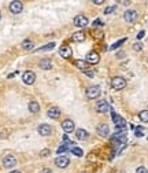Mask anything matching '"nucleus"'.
<instances>
[{"mask_svg":"<svg viewBox=\"0 0 148 173\" xmlns=\"http://www.w3.org/2000/svg\"><path fill=\"white\" fill-rule=\"evenodd\" d=\"M111 86L114 89H117V91H121V89H123L126 86V80L123 77H121V76H117V77H114L111 80Z\"/></svg>","mask_w":148,"mask_h":173,"instance_id":"1","label":"nucleus"},{"mask_svg":"<svg viewBox=\"0 0 148 173\" xmlns=\"http://www.w3.org/2000/svg\"><path fill=\"white\" fill-rule=\"evenodd\" d=\"M100 86H98V85H92V86H89V88L87 89V98L88 99H98L99 96H100Z\"/></svg>","mask_w":148,"mask_h":173,"instance_id":"2","label":"nucleus"},{"mask_svg":"<svg viewBox=\"0 0 148 173\" xmlns=\"http://www.w3.org/2000/svg\"><path fill=\"white\" fill-rule=\"evenodd\" d=\"M111 114H112V121H114V124H115V129H125L126 121L123 120L121 116H118L117 113H114L112 110H111Z\"/></svg>","mask_w":148,"mask_h":173,"instance_id":"3","label":"nucleus"},{"mask_svg":"<svg viewBox=\"0 0 148 173\" xmlns=\"http://www.w3.org/2000/svg\"><path fill=\"white\" fill-rule=\"evenodd\" d=\"M99 61H100V57H99V54L95 52V51L88 52L87 57H85V62H87L88 65H96V63H99Z\"/></svg>","mask_w":148,"mask_h":173,"instance_id":"4","label":"nucleus"},{"mask_svg":"<svg viewBox=\"0 0 148 173\" xmlns=\"http://www.w3.org/2000/svg\"><path fill=\"white\" fill-rule=\"evenodd\" d=\"M69 164H70V160H69L66 155H59L58 158H55V165H56L58 168H60V169L67 168Z\"/></svg>","mask_w":148,"mask_h":173,"instance_id":"5","label":"nucleus"},{"mask_svg":"<svg viewBox=\"0 0 148 173\" xmlns=\"http://www.w3.org/2000/svg\"><path fill=\"white\" fill-rule=\"evenodd\" d=\"M22 81L25 82L26 85H32L34 81H36V74L33 72H25L22 74Z\"/></svg>","mask_w":148,"mask_h":173,"instance_id":"6","label":"nucleus"},{"mask_svg":"<svg viewBox=\"0 0 148 173\" xmlns=\"http://www.w3.org/2000/svg\"><path fill=\"white\" fill-rule=\"evenodd\" d=\"M95 109H96V111H98V113H107L108 110H111V109H110L108 102H106V100H99V102L96 103Z\"/></svg>","mask_w":148,"mask_h":173,"instance_id":"7","label":"nucleus"},{"mask_svg":"<svg viewBox=\"0 0 148 173\" xmlns=\"http://www.w3.org/2000/svg\"><path fill=\"white\" fill-rule=\"evenodd\" d=\"M15 164H17V160H15L14 155H6V157L3 158V166L7 168V169L14 168V166H15Z\"/></svg>","mask_w":148,"mask_h":173,"instance_id":"8","label":"nucleus"},{"mask_svg":"<svg viewBox=\"0 0 148 173\" xmlns=\"http://www.w3.org/2000/svg\"><path fill=\"white\" fill-rule=\"evenodd\" d=\"M137 17H139V14H137V11H135V10H128V11H125V14H123V19L129 23L135 22L137 19Z\"/></svg>","mask_w":148,"mask_h":173,"instance_id":"9","label":"nucleus"},{"mask_svg":"<svg viewBox=\"0 0 148 173\" xmlns=\"http://www.w3.org/2000/svg\"><path fill=\"white\" fill-rule=\"evenodd\" d=\"M23 10L22 2H11L10 3V11L12 14H19Z\"/></svg>","mask_w":148,"mask_h":173,"instance_id":"10","label":"nucleus"},{"mask_svg":"<svg viewBox=\"0 0 148 173\" xmlns=\"http://www.w3.org/2000/svg\"><path fill=\"white\" fill-rule=\"evenodd\" d=\"M37 131H39V133L41 136H50L52 133V128H51V125H48V124H41Z\"/></svg>","mask_w":148,"mask_h":173,"instance_id":"11","label":"nucleus"},{"mask_svg":"<svg viewBox=\"0 0 148 173\" xmlns=\"http://www.w3.org/2000/svg\"><path fill=\"white\" fill-rule=\"evenodd\" d=\"M74 25L78 27H84L88 25V18L85 15H77L74 18Z\"/></svg>","mask_w":148,"mask_h":173,"instance_id":"12","label":"nucleus"},{"mask_svg":"<svg viewBox=\"0 0 148 173\" xmlns=\"http://www.w3.org/2000/svg\"><path fill=\"white\" fill-rule=\"evenodd\" d=\"M62 128H63V131L66 133H70V132H73V131H74L75 125H74V122L71 120H64L63 122H62Z\"/></svg>","mask_w":148,"mask_h":173,"instance_id":"13","label":"nucleus"},{"mask_svg":"<svg viewBox=\"0 0 148 173\" xmlns=\"http://www.w3.org/2000/svg\"><path fill=\"white\" fill-rule=\"evenodd\" d=\"M47 116L50 117V118H52V120H56V118H59V116H60V110H59V107H50L48 109V111H47Z\"/></svg>","mask_w":148,"mask_h":173,"instance_id":"14","label":"nucleus"},{"mask_svg":"<svg viewBox=\"0 0 148 173\" xmlns=\"http://www.w3.org/2000/svg\"><path fill=\"white\" fill-rule=\"evenodd\" d=\"M98 133L102 137L108 136L110 129H108V125H107V124H99V125H98Z\"/></svg>","mask_w":148,"mask_h":173,"instance_id":"15","label":"nucleus"},{"mask_svg":"<svg viewBox=\"0 0 148 173\" xmlns=\"http://www.w3.org/2000/svg\"><path fill=\"white\" fill-rule=\"evenodd\" d=\"M59 54H60L62 58H64V59H70V58H71V50H70V48H69L67 46L60 47Z\"/></svg>","mask_w":148,"mask_h":173,"instance_id":"16","label":"nucleus"},{"mask_svg":"<svg viewBox=\"0 0 148 173\" xmlns=\"http://www.w3.org/2000/svg\"><path fill=\"white\" fill-rule=\"evenodd\" d=\"M71 39H73V41H75V43H81V41L85 40V33L82 32V30H80V32H74L73 36H71Z\"/></svg>","mask_w":148,"mask_h":173,"instance_id":"17","label":"nucleus"},{"mask_svg":"<svg viewBox=\"0 0 148 173\" xmlns=\"http://www.w3.org/2000/svg\"><path fill=\"white\" fill-rule=\"evenodd\" d=\"M75 136H77L78 140H87L89 133L87 132V131H84V129H77V131H75Z\"/></svg>","mask_w":148,"mask_h":173,"instance_id":"18","label":"nucleus"},{"mask_svg":"<svg viewBox=\"0 0 148 173\" xmlns=\"http://www.w3.org/2000/svg\"><path fill=\"white\" fill-rule=\"evenodd\" d=\"M29 111L30 113H33V114H36V113H39L40 111V105L37 102H30L29 103Z\"/></svg>","mask_w":148,"mask_h":173,"instance_id":"19","label":"nucleus"},{"mask_svg":"<svg viewBox=\"0 0 148 173\" xmlns=\"http://www.w3.org/2000/svg\"><path fill=\"white\" fill-rule=\"evenodd\" d=\"M40 67L43 70H50L52 67V63H51L50 59H43V61H40Z\"/></svg>","mask_w":148,"mask_h":173,"instance_id":"20","label":"nucleus"},{"mask_svg":"<svg viewBox=\"0 0 148 173\" xmlns=\"http://www.w3.org/2000/svg\"><path fill=\"white\" fill-rule=\"evenodd\" d=\"M75 66L80 69V70H82V72L88 70V63L85 61H75Z\"/></svg>","mask_w":148,"mask_h":173,"instance_id":"21","label":"nucleus"},{"mask_svg":"<svg viewBox=\"0 0 148 173\" xmlns=\"http://www.w3.org/2000/svg\"><path fill=\"white\" fill-rule=\"evenodd\" d=\"M22 47L25 48V50H27V51H32L34 48V44H33V41H30V40H25L22 43Z\"/></svg>","mask_w":148,"mask_h":173,"instance_id":"22","label":"nucleus"},{"mask_svg":"<svg viewBox=\"0 0 148 173\" xmlns=\"http://www.w3.org/2000/svg\"><path fill=\"white\" fill-rule=\"evenodd\" d=\"M139 118L143 121V122H148V110H143V111L139 113Z\"/></svg>","mask_w":148,"mask_h":173,"instance_id":"23","label":"nucleus"},{"mask_svg":"<svg viewBox=\"0 0 148 173\" xmlns=\"http://www.w3.org/2000/svg\"><path fill=\"white\" fill-rule=\"evenodd\" d=\"M71 153H73L74 155H77V157H82V154H84L80 147H73L71 148Z\"/></svg>","mask_w":148,"mask_h":173,"instance_id":"24","label":"nucleus"},{"mask_svg":"<svg viewBox=\"0 0 148 173\" xmlns=\"http://www.w3.org/2000/svg\"><path fill=\"white\" fill-rule=\"evenodd\" d=\"M54 47H55V43H50V44H47V46L41 47L40 50H37V51H50V50H52Z\"/></svg>","mask_w":148,"mask_h":173,"instance_id":"25","label":"nucleus"},{"mask_svg":"<svg viewBox=\"0 0 148 173\" xmlns=\"http://www.w3.org/2000/svg\"><path fill=\"white\" fill-rule=\"evenodd\" d=\"M125 41H126V39H122V40L117 41V43H115V44H112V46H111V50H117V48H118V47H121V46H122V44H123V43H125Z\"/></svg>","mask_w":148,"mask_h":173,"instance_id":"26","label":"nucleus"},{"mask_svg":"<svg viewBox=\"0 0 148 173\" xmlns=\"http://www.w3.org/2000/svg\"><path fill=\"white\" fill-rule=\"evenodd\" d=\"M69 150V147L66 146V144H62V146L58 148V154H60V153H64V151H67Z\"/></svg>","mask_w":148,"mask_h":173,"instance_id":"27","label":"nucleus"},{"mask_svg":"<svg viewBox=\"0 0 148 173\" xmlns=\"http://www.w3.org/2000/svg\"><path fill=\"white\" fill-rule=\"evenodd\" d=\"M136 173H148V171H147V168H144V166H139L136 169Z\"/></svg>","mask_w":148,"mask_h":173,"instance_id":"28","label":"nucleus"},{"mask_svg":"<svg viewBox=\"0 0 148 173\" xmlns=\"http://www.w3.org/2000/svg\"><path fill=\"white\" fill-rule=\"evenodd\" d=\"M117 8V7L115 6H111V7H107V8H106L104 10V14H110V12H112V11H114V10Z\"/></svg>","mask_w":148,"mask_h":173,"instance_id":"29","label":"nucleus"},{"mask_svg":"<svg viewBox=\"0 0 148 173\" xmlns=\"http://www.w3.org/2000/svg\"><path fill=\"white\" fill-rule=\"evenodd\" d=\"M133 48H135V51H140L143 48V44L141 43H136L135 46H133Z\"/></svg>","mask_w":148,"mask_h":173,"instance_id":"30","label":"nucleus"},{"mask_svg":"<svg viewBox=\"0 0 148 173\" xmlns=\"http://www.w3.org/2000/svg\"><path fill=\"white\" fill-rule=\"evenodd\" d=\"M143 131H144L143 128H137V129H136V136H139V137L143 136Z\"/></svg>","mask_w":148,"mask_h":173,"instance_id":"31","label":"nucleus"},{"mask_svg":"<svg viewBox=\"0 0 148 173\" xmlns=\"http://www.w3.org/2000/svg\"><path fill=\"white\" fill-rule=\"evenodd\" d=\"M47 155H50V150H43L40 153V157H47Z\"/></svg>","mask_w":148,"mask_h":173,"instance_id":"32","label":"nucleus"},{"mask_svg":"<svg viewBox=\"0 0 148 173\" xmlns=\"http://www.w3.org/2000/svg\"><path fill=\"white\" fill-rule=\"evenodd\" d=\"M103 25V22L100 19H96V21H93V26H102Z\"/></svg>","mask_w":148,"mask_h":173,"instance_id":"33","label":"nucleus"},{"mask_svg":"<svg viewBox=\"0 0 148 173\" xmlns=\"http://www.w3.org/2000/svg\"><path fill=\"white\" fill-rule=\"evenodd\" d=\"M144 34H146V32H144V30H141V32L137 34V40H141L143 37H144Z\"/></svg>","mask_w":148,"mask_h":173,"instance_id":"34","label":"nucleus"},{"mask_svg":"<svg viewBox=\"0 0 148 173\" xmlns=\"http://www.w3.org/2000/svg\"><path fill=\"white\" fill-rule=\"evenodd\" d=\"M93 4H103V0H93Z\"/></svg>","mask_w":148,"mask_h":173,"instance_id":"35","label":"nucleus"},{"mask_svg":"<svg viewBox=\"0 0 148 173\" xmlns=\"http://www.w3.org/2000/svg\"><path fill=\"white\" fill-rule=\"evenodd\" d=\"M10 173H21V172H18V171H12V172H10Z\"/></svg>","mask_w":148,"mask_h":173,"instance_id":"36","label":"nucleus"},{"mask_svg":"<svg viewBox=\"0 0 148 173\" xmlns=\"http://www.w3.org/2000/svg\"><path fill=\"white\" fill-rule=\"evenodd\" d=\"M43 173H51V171H44Z\"/></svg>","mask_w":148,"mask_h":173,"instance_id":"37","label":"nucleus"},{"mask_svg":"<svg viewBox=\"0 0 148 173\" xmlns=\"http://www.w3.org/2000/svg\"><path fill=\"white\" fill-rule=\"evenodd\" d=\"M0 19H2V14H0Z\"/></svg>","mask_w":148,"mask_h":173,"instance_id":"38","label":"nucleus"}]
</instances>
